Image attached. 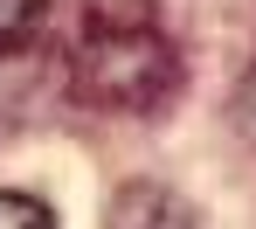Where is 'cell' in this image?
<instances>
[{"label":"cell","instance_id":"cell-1","mask_svg":"<svg viewBox=\"0 0 256 229\" xmlns=\"http://www.w3.org/2000/svg\"><path fill=\"white\" fill-rule=\"evenodd\" d=\"M70 91L90 111H111V118H152L180 91V49H173V35L146 7L104 0V7H90L76 21Z\"/></svg>","mask_w":256,"mask_h":229},{"label":"cell","instance_id":"cell-2","mask_svg":"<svg viewBox=\"0 0 256 229\" xmlns=\"http://www.w3.org/2000/svg\"><path fill=\"white\" fill-rule=\"evenodd\" d=\"M104 229H201V215L166 181H125L104 208Z\"/></svg>","mask_w":256,"mask_h":229},{"label":"cell","instance_id":"cell-3","mask_svg":"<svg viewBox=\"0 0 256 229\" xmlns=\"http://www.w3.org/2000/svg\"><path fill=\"white\" fill-rule=\"evenodd\" d=\"M42 7L48 0H0V56H21L42 35Z\"/></svg>","mask_w":256,"mask_h":229},{"label":"cell","instance_id":"cell-4","mask_svg":"<svg viewBox=\"0 0 256 229\" xmlns=\"http://www.w3.org/2000/svg\"><path fill=\"white\" fill-rule=\"evenodd\" d=\"M0 229H56V215H48V201H35V194L0 187Z\"/></svg>","mask_w":256,"mask_h":229},{"label":"cell","instance_id":"cell-5","mask_svg":"<svg viewBox=\"0 0 256 229\" xmlns=\"http://www.w3.org/2000/svg\"><path fill=\"white\" fill-rule=\"evenodd\" d=\"M236 125H242V132H256V63H250V77L236 84Z\"/></svg>","mask_w":256,"mask_h":229},{"label":"cell","instance_id":"cell-6","mask_svg":"<svg viewBox=\"0 0 256 229\" xmlns=\"http://www.w3.org/2000/svg\"><path fill=\"white\" fill-rule=\"evenodd\" d=\"M125 7H146V0H125Z\"/></svg>","mask_w":256,"mask_h":229}]
</instances>
